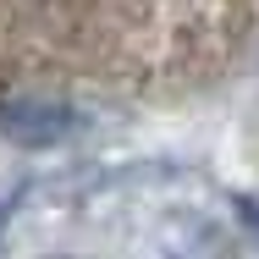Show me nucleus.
<instances>
[{"label": "nucleus", "instance_id": "f257e3e1", "mask_svg": "<svg viewBox=\"0 0 259 259\" xmlns=\"http://www.w3.org/2000/svg\"><path fill=\"white\" fill-rule=\"evenodd\" d=\"M77 127V110L61 100H45V94H17V100H0V133L22 149H45V144H61L66 133Z\"/></svg>", "mask_w": 259, "mask_h": 259}, {"label": "nucleus", "instance_id": "f03ea898", "mask_svg": "<svg viewBox=\"0 0 259 259\" xmlns=\"http://www.w3.org/2000/svg\"><path fill=\"white\" fill-rule=\"evenodd\" d=\"M0 232H6V209H0Z\"/></svg>", "mask_w": 259, "mask_h": 259}]
</instances>
